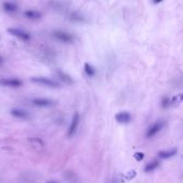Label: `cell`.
<instances>
[{
	"label": "cell",
	"mask_w": 183,
	"mask_h": 183,
	"mask_svg": "<svg viewBox=\"0 0 183 183\" xmlns=\"http://www.w3.org/2000/svg\"><path fill=\"white\" fill-rule=\"evenodd\" d=\"M32 82L37 84V85H42L45 87H49V88H58L59 87V82L50 79L48 77H44V76H35V77H31L30 79Z\"/></svg>",
	"instance_id": "cell-1"
},
{
	"label": "cell",
	"mask_w": 183,
	"mask_h": 183,
	"mask_svg": "<svg viewBox=\"0 0 183 183\" xmlns=\"http://www.w3.org/2000/svg\"><path fill=\"white\" fill-rule=\"evenodd\" d=\"M7 32L12 35H14V37H18L19 40H22V41H29L30 40V33L29 32H27L25 30L22 29H19V28H9L7 29Z\"/></svg>",
	"instance_id": "cell-2"
},
{
	"label": "cell",
	"mask_w": 183,
	"mask_h": 183,
	"mask_svg": "<svg viewBox=\"0 0 183 183\" xmlns=\"http://www.w3.org/2000/svg\"><path fill=\"white\" fill-rule=\"evenodd\" d=\"M52 34H54V37H56L57 40L63 42V43H72L74 41V37L71 33L62 31V30H56V31L52 32Z\"/></svg>",
	"instance_id": "cell-3"
},
{
	"label": "cell",
	"mask_w": 183,
	"mask_h": 183,
	"mask_svg": "<svg viewBox=\"0 0 183 183\" xmlns=\"http://www.w3.org/2000/svg\"><path fill=\"white\" fill-rule=\"evenodd\" d=\"M79 120H80L79 119V114L78 112H75L73 118H72L71 124H70V127L67 129V136H69V137H72V136L76 133L77 129H78Z\"/></svg>",
	"instance_id": "cell-4"
},
{
	"label": "cell",
	"mask_w": 183,
	"mask_h": 183,
	"mask_svg": "<svg viewBox=\"0 0 183 183\" xmlns=\"http://www.w3.org/2000/svg\"><path fill=\"white\" fill-rule=\"evenodd\" d=\"M165 123L163 121H159L156 123H154L153 125H151V127L148 129V131L146 133V136L148 138H151V137H153L154 135H156L159 132L161 131L162 129L164 127Z\"/></svg>",
	"instance_id": "cell-5"
},
{
	"label": "cell",
	"mask_w": 183,
	"mask_h": 183,
	"mask_svg": "<svg viewBox=\"0 0 183 183\" xmlns=\"http://www.w3.org/2000/svg\"><path fill=\"white\" fill-rule=\"evenodd\" d=\"M0 85L4 87H11V88H17L22 85V82L17 78H1Z\"/></svg>",
	"instance_id": "cell-6"
},
{
	"label": "cell",
	"mask_w": 183,
	"mask_h": 183,
	"mask_svg": "<svg viewBox=\"0 0 183 183\" xmlns=\"http://www.w3.org/2000/svg\"><path fill=\"white\" fill-rule=\"evenodd\" d=\"M32 103H33V105L39 106V107H48V106H52L54 102L49 99H46V97H37V99L32 100Z\"/></svg>",
	"instance_id": "cell-7"
},
{
	"label": "cell",
	"mask_w": 183,
	"mask_h": 183,
	"mask_svg": "<svg viewBox=\"0 0 183 183\" xmlns=\"http://www.w3.org/2000/svg\"><path fill=\"white\" fill-rule=\"evenodd\" d=\"M116 120H117V122H119V123H129L132 120V117L129 112H122L117 114Z\"/></svg>",
	"instance_id": "cell-8"
},
{
	"label": "cell",
	"mask_w": 183,
	"mask_h": 183,
	"mask_svg": "<svg viewBox=\"0 0 183 183\" xmlns=\"http://www.w3.org/2000/svg\"><path fill=\"white\" fill-rule=\"evenodd\" d=\"M11 115L12 116L16 117V118H19V119H27L29 115L26 110L24 109H19V108H13L11 110Z\"/></svg>",
	"instance_id": "cell-9"
},
{
	"label": "cell",
	"mask_w": 183,
	"mask_h": 183,
	"mask_svg": "<svg viewBox=\"0 0 183 183\" xmlns=\"http://www.w3.org/2000/svg\"><path fill=\"white\" fill-rule=\"evenodd\" d=\"M24 16L29 19H40L42 17V14L35 10H27L24 12Z\"/></svg>",
	"instance_id": "cell-10"
},
{
	"label": "cell",
	"mask_w": 183,
	"mask_h": 183,
	"mask_svg": "<svg viewBox=\"0 0 183 183\" xmlns=\"http://www.w3.org/2000/svg\"><path fill=\"white\" fill-rule=\"evenodd\" d=\"M57 74L59 76V78L64 82V84H67V85H72V84H74V80L72 78L71 76L67 73H64L62 71H58L57 72Z\"/></svg>",
	"instance_id": "cell-11"
},
{
	"label": "cell",
	"mask_w": 183,
	"mask_h": 183,
	"mask_svg": "<svg viewBox=\"0 0 183 183\" xmlns=\"http://www.w3.org/2000/svg\"><path fill=\"white\" fill-rule=\"evenodd\" d=\"M177 153V150H169V151H160L159 152V156L161 159H169V157L173 156Z\"/></svg>",
	"instance_id": "cell-12"
},
{
	"label": "cell",
	"mask_w": 183,
	"mask_h": 183,
	"mask_svg": "<svg viewBox=\"0 0 183 183\" xmlns=\"http://www.w3.org/2000/svg\"><path fill=\"white\" fill-rule=\"evenodd\" d=\"M2 7H3V9L7 12L17 11V4H15L14 2H3Z\"/></svg>",
	"instance_id": "cell-13"
},
{
	"label": "cell",
	"mask_w": 183,
	"mask_h": 183,
	"mask_svg": "<svg viewBox=\"0 0 183 183\" xmlns=\"http://www.w3.org/2000/svg\"><path fill=\"white\" fill-rule=\"evenodd\" d=\"M159 165H160V163H159V161H156V160L150 162L149 164L146 165V167H145V171L146 172L152 171V170H154V169H156L157 167H159Z\"/></svg>",
	"instance_id": "cell-14"
},
{
	"label": "cell",
	"mask_w": 183,
	"mask_h": 183,
	"mask_svg": "<svg viewBox=\"0 0 183 183\" xmlns=\"http://www.w3.org/2000/svg\"><path fill=\"white\" fill-rule=\"evenodd\" d=\"M85 73H86L89 77H92L95 75V70H94V67L91 65L90 63H85Z\"/></svg>",
	"instance_id": "cell-15"
},
{
	"label": "cell",
	"mask_w": 183,
	"mask_h": 183,
	"mask_svg": "<svg viewBox=\"0 0 183 183\" xmlns=\"http://www.w3.org/2000/svg\"><path fill=\"white\" fill-rule=\"evenodd\" d=\"M71 19L72 20H76V22H84L85 20V18L82 17V15H79L78 13H72Z\"/></svg>",
	"instance_id": "cell-16"
},
{
	"label": "cell",
	"mask_w": 183,
	"mask_h": 183,
	"mask_svg": "<svg viewBox=\"0 0 183 183\" xmlns=\"http://www.w3.org/2000/svg\"><path fill=\"white\" fill-rule=\"evenodd\" d=\"M134 156H135V159H136L137 161H142L145 155H144V153H142V152H138V153H135Z\"/></svg>",
	"instance_id": "cell-17"
},
{
	"label": "cell",
	"mask_w": 183,
	"mask_h": 183,
	"mask_svg": "<svg viewBox=\"0 0 183 183\" xmlns=\"http://www.w3.org/2000/svg\"><path fill=\"white\" fill-rule=\"evenodd\" d=\"M163 107H166V106H168V99H164L163 100V104H162Z\"/></svg>",
	"instance_id": "cell-18"
},
{
	"label": "cell",
	"mask_w": 183,
	"mask_h": 183,
	"mask_svg": "<svg viewBox=\"0 0 183 183\" xmlns=\"http://www.w3.org/2000/svg\"><path fill=\"white\" fill-rule=\"evenodd\" d=\"M2 61H3V60H2V58H1V56H0V64L2 63Z\"/></svg>",
	"instance_id": "cell-19"
},
{
	"label": "cell",
	"mask_w": 183,
	"mask_h": 183,
	"mask_svg": "<svg viewBox=\"0 0 183 183\" xmlns=\"http://www.w3.org/2000/svg\"><path fill=\"white\" fill-rule=\"evenodd\" d=\"M47 183H58V182H56V181H49V182Z\"/></svg>",
	"instance_id": "cell-20"
}]
</instances>
